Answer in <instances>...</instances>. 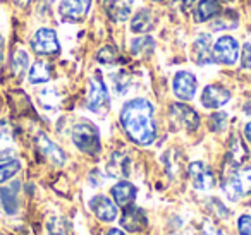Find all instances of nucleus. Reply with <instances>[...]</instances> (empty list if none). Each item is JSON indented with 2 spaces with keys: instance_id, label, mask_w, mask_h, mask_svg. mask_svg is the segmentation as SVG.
I'll return each mask as SVG.
<instances>
[{
  "instance_id": "4be33fe9",
  "label": "nucleus",
  "mask_w": 251,
  "mask_h": 235,
  "mask_svg": "<svg viewBox=\"0 0 251 235\" xmlns=\"http://www.w3.org/2000/svg\"><path fill=\"white\" fill-rule=\"evenodd\" d=\"M151 23H153V18H151V12L148 9H141L140 12H136V16L131 21V31L133 33H147L151 29Z\"/></svg>"
},
{
  "instance_id": "1a4fd4ad",
  "label": "nucleus",
  "mask_w": 251,
  "mask_h": 235,
  "mask_svg": "<svg viewBox=\"0 0 251 235\" xmlns=\"http://www.w3.org/2000/svg\"><path fill=\"white\" fill-rule=\"evenodd\" d=\"M189 177H191L193 187L198 190H210L215 186V177L210 166L203 162H193L189 165Z\"/></svg>"
},
{
  "instance_id": "f3484780",
  "label": "nucleus",
  "mask_w": 251,
  "mask_h": 235,
  "mask_svg": "<svg viewBox=\"0 0 251 235\" xmlns=\"http://www.w3.org/2000/svg\"><path fill=\"white\" fill-rule=\"evenodd\" d=\"M131 7H133V0H107L105 4L108 18L114 23H122L129 19Z\"/></svg>"
},
{
  "instance_id": "bb28decb",
  "label": "nucleus",
  "mask_w": 251,
  "mask_h": 235,
  "mask_svg": "<svg viewBox=\"0 0 251 235\" xmlns=\"http://www.w3.org/2000/svg\"><path fill=\"white\" fill-rule=\"evenodd\" d=\"M119 59V50L114 45H105L103 48H100V52L97 53V60L101 64H115V60Z\"/></svg>"
},
{
  "instance_id": "4c0bfd02",
  "label": "nucleus",
  "mask_w": 251,
  "mask_h": 235,
  "mask_svg": "<svg viewBox=\"0 0 251 235\" xmlns=\"http://www.w3.org/2000/svg\"><path fill=\"white\" fill-rule=\"evenodd\" d=\"M14 2L19 5V7H26V5H28V2H29V0H14Z\"/></svg>"
},
{
  "instance_id": "2eb2a0df",
  "label": "nucleus",
  "mask_w": 251,
  "mask_h": 235,
  "mask_svg": "<svg viewBox=\"0 0 251 235\" xmlns=\"http://www.w3.org/2000/svg\"><path fill=\"white\" fill-rule=\"evenodd\" d=\"M112 197H114L117 206H122V208L129 206V204H133V201L136 199V187L131 182L121 180V182H117L112 187Z\"/></svg>"
},
{
  "instance_id": "4468645a",
  "label": "nucleus",
  "mask_w": 251,
  "mask_h": 235,
  "mask_svg": "<svg viewBox=\"0 0 251 235\" xmlns=\"http://www.w3.org/2000/svg\"><path fill=\"white\" fill-rule=\"evenodd\" d=\"M36 146H38L40 151H42L50 162L55 163V165H64V163H66V153H64L55 142L50 141L43 132H40V134L36 136Z\"/></svg>"
},
{
  "instance_id": "f257e3e1",
  "label": "nucleus",
  "mask_w": 251,
  "mask_h": 235,
  "mask_svg": "<svg viewBox=\"0 0 251 235\" xmlns=\"http://www.w3.org/2000/svg\"><path fill=\"white\" fill-rule=\"evenodd\" d=\"M121 125L133 142L140 146L151 144L157 138L153 105L145 98L129 100L121 110Z\"/></svg>"
},
{
  "instance_id": "a19ab883",
  "label": "nucleus",
  "mask_w": 251,
  "mask_h": 235,
  "mask_svg": "<svg viewBox=\"0 0 251 235\" xmlns=\"http://www.w3.org/2000/svg\"><path fill=\"white\" fill-rule=\"evenodd\" d=\"M151 2H164V0H151Z\"/></svg>"
},
{
  "instance_id": "a878e982",
  "label": "nucleus",
  "mask_w": 251,
  "mask_h": 235,
  "mask_svg": "<svg viewBox=\"0 0 251 235\" xmlns=\"http://www.w3.org/2000/svg\"><path fill=\"white\" fill-rule=\"evenodd\" d=\"M19 170H21L19 160L12 158V160H7V162H2L0 163V184H4L5 180L12 179Z\"/></svg>"
},
{
  "instance_id": "0eeeda50",
  "label": "nucleus",
  "mask_w": 251,
  "mask_h": 235,
  "mask_svg": "<svg viewBox=\"0 0 251 235\" xmlns=\"http://www.w3.org/2000/svg\"><path fill=\"white\" fill-rule=\"evenodd\" d=\"M86 105L91 112L101 114L108 108V91L105 83L98 76L91 77L90 88H88V100Z\"/></svg>"
},
{
  "instance_id": "aec40b11",
  "label": "nucleus",
  "mask_w": 251,
  "mask_h": 235,
  "mask_svg": "<svg viewBox=\"0 0 251 235\" xmlns=\"http://www.w3.org/2000/svg\"><path fill=\"white\" fill-rule=\"evenodd\" d=\"M52 77V67H50L49 62H43V60H38L31 66L28 74V79L31 84H42L50 81Z\"/></svg>"
},
{
  "instance_id": "5701e85b",
  "label": "nucleus",
  "mask_w": 251,
  "mask_h": 235,
  "mask_svg": "<svg viewBox=\"0 0 251 235\" xmlns=\"http://www.w3.org/2000/svg\"><path fill=\"white\" fill-rule=\"evenodd\" d=\"M248 156V151L246 148H244L243 141H241V138H237V136H234L232 139H230V148H229V158H230V163H232L234 166H239L241 163L246 160Z\"/></svg>"
},
{
  "instance_id": "f704fd0d",
  "label": "nucleus",
  "mask_w": 251,
  "mask_h": 235,
  "mask_svg": "<svg viewBox=\"0 0 251 235\" xmlns=\"http://www.w3.org/2000/svg\"><path fill=\"white\" fill-rule=\"evenodd\" d=\"M244 136H246V139L251 142V122H248L246 127H244Z\"/></svg>"
},
{
  "instance_id": "e433bc0d",
  "label": "nucleus",
  "mask_w": 251,
  "mask_h": 235,
  "mask_svg": "<svg viewBox=\"0 0 251 235\" xmlns=\"http://www.w3.org/2000/svg\"><path fill=\"white\" fill-rule=\"evenodd\" d=\"M2 60H4V40L0 36V64H2Z\"/></svg>"
},
{
  "instance_id": "c756f323",
  "label": "nucleus",
  "mask_w": 251,
  "mask_h": 235,
  "mask_svg": "<svg viewBox=\"0 0 251 235\" xmlns=\"http://www.w3.org/2000/svg\"><path fill=\"white\" fill-rule=\"evenodd\" d=\"M237 232L239 235H251V216L250 214H243L237 220Z\"/></svg>"
},
{
  "instance_id": "b1692460",
  "label": "nucleus",
  "mask_w": 251,
  "mask_h": 235,
  "mask_svg": "<svg viewBox=\"0 0 251 235\" xmlns=\"http://www.w3.org/2000/svg\"><path fill=\"white\" fill-rule=\"evenodd\" d=\"M127 165H129L127 158L117 153V155L112 156L110 163H108V173L112 177H126L127 175Z\"/></svg>"
},
{
  "instance_id": "c9c22d12",
  "label": "nucleus",
  "mask_w": 251,
  "mask_h": 235,
  "mask_svg": "<svg viewBox=\"0 0 251 235\" xmlns=\"http://www.w3.org/2000/svg\"><path fill=\"white\" fill-rule=\"evenodd\" d=\"M107 235H126L122 230H119V228H112V230L107 232Z\"/></svg>"
},
{
  "instance_id": "20e7f679",
  "label": "nucleus",
  "mask_w": 251,
  "mask_h": 235,
  "mask_svg": "<svg viewBox=\"0 0 251 235\" xmlns=\"http://www.w3.org/2000/svg\"><path fill=\"white\" fill-rule=\"evenodd\" d=\"M213 62L222 66H234L239 59V42L232 36H222L212 48Z\"/></svg>"
},
{
  "instance_id": "393cba45",
  "label": "nucleus",
  "mask_w": 251,
  "mask_h": 235,
  "mask_svg": "<svg viewBox=\"0 0 251 235\" xmlns=\"http://www.w3.org/2000/svg\"><path fill=\"white\" fill-rule=\"evenodd\" d=\"M11 64H12V70H14V74H16V76L21 77L23 74L26 72V69H28V64H29L28 53H26L23 48H18L14 53H12Z\"/></svg>"
},
{
  "instance_id": "c85d7f7f",
  "label": "nucleus",
  "mask_w": 251,
  "mask_h": 235,
  "mask_svg": "<svg viewBox=\"0 0 251 235\" xmlns=\"http://www.w3.org/2000/svg\"><path fill=\"white\" fill-rule=\"evenodd\" d=\"M112 83H114V88H117V93L122 94L126 91V88H127V84H129V77H127V74L119 72L117 76L112 77Z\"/></svg>"
},
{
  "instance_id": "a211bd4d",
  "label": "nucleus",
  "mask_w": 251,
  "mask_h": 235,
  "mask_svg": "<svg viewBox=\"0 0 251 235\" xmlns=\"http://www.w3.org/2000/svg\"><path fill=\"white\" fill-rule=\"evenodd\" d=\"M195 60L200 66H208L212 59V38L208 35H200L195 42Z\"/></svg>"
},
{
  "instance_id": "72a5a7b5",
  "label": "nucleus",
  "mask_w": 251,
  "mask_h": 235,
  "mask_svg": "<svg viewBox=\"0 0 251 235\" xmlns=\"http://www.w3.org/2000/svg\"><path fill=\"white\" fill-rule=\"evenodd\" d=\"M12 155H14V151L11 148H0V163L12 160Z\"/></svg>"
},
{
  "instance_id": "f8f14e48",
  "label": "nucleus",
  "mask_w": 251,
  "mask_h": 235,
  "mask_svg": "<svg viewBox=\"0 0 251 235\" xmlns=\"http://www.w3.org/2000/svg\"><path fill=\"white\" fill-rule=\"evenodd\" d=\"M90 208L95 213V216L101 221H114L119 213L117 204L105 196H95L93 199L90 201Z\"/></svg>"
},
{
  "instance_id": "6e6552de",
  "label": "nucleus",
  "mask_w": 251,
  "mask_h": 235,
  "mask_svg": "<svg viewBox=\"0 0 251 235\" xmlns=\"http://www.w3.org/2000/svg\"><path fill=\"white\" fill-rule=\"evenodd\" d=\"M196 88H198V81L188 70H181L174 76V81H172V90H174V94L179 98V100L189 101L195 98Z\"/></svg>"
},
{
  "instance_id": "cd10ccee",
  "label": "nucleus",
  "mask_w": 251,
  "mask_h": 235,
  "mask_svg": "<svg viewBox=\"0 0 251 235\" xmlns=\"http://www.w3.org/2000/svg\"><path fill=\"white\" fill-rule=\"evenodd\" d=\"M131 48H133V52L136 53H143V50H151L153 48V40L150 38V36H141V38H136L133 43H131Z\"/></svg>"
},
{
  "instance_id": "7c9ffc66",
  "label": "nucleus",
  "mask_w": 251,
  "mask_h": 235,
  "mask_svg": "<svg viewBox=\"0 0 251 235\" xmlns=\"http://www.w3.org/2000/svg\"><path fill=\"white\" fill-rule=\"evenodd\" d=\"M226 124H227V115L226 114H215L212 118H210V127H212L213 131H222Z\"/></svg>"
},
{
  "instance_id": "2f4dec72",
  "label": "nucleus",
  "mask_w": 251,
  "mask_h": 235,
  "mask_svg": "<svg viewBox=\"0 0 251 235\" xmlns=\"http://www.w3.org/2000/svg\"><path fill=\"white\" fill-rule=\"evenodd\" d=\"M241 66L243 69H251V45L246 43L243 47V52H241Z\"/></svg>"
},
{
  "instance_id": "f03ea898",
  "label": "nucleus",
  "mask_w": 251,
  "mask_h": 235,
  "mask_svg": "<svg viewBox=\"0 0 251 235\" xmlns=\"http://www.w3.org/2000/svg\"><path fill=\"white\" fill-rule=\"evenodd\" d=\"M73 142L79 151L86 155H98L101 149L98 129L90 122H79L73 127Z\"/></svg>"
},
{
  "instance_id": "423d86ee",
  "label": "nucleus",
  "mask_w": 251,
  "mask_h": 235,
  "mask_svg": "<svg viewBox=\"0 0 251 235\" xmlns=\"http://www.w3.org/2000/svg\"><path fill=\"white\" fill-rule=\"evenodd\" d=\"M171 122L174 125V129L191 132L200 125V115L189 105L174 103L171 107Z\"/></svg>"
},
{
  "instance_id": "39448f33",
  "label": "nucleus",
  "mask_w": 251,
  "mask_h": 235,
  "mask_svg": "<svg viewBox=\"0 0 251 235\" xmlns=\"http://www.w3.org/2000/svg\"><path fill=\"white\" fill-rule=\"evenodd\" d=\"M31 48L38 55H55L60 52L57 33L50 28H40L31 38Z\"/></svg>"
},
{
  "instance_id": "473e14b6",
  "label": "nucleus",
  "mask_w": 251,
  "mask_h": 235,
  "mask_svg": "<svg viewBox=\"0 0 251 235\" xmlns=\"http://www.w3.org/2000/svg\"><path fill=\"white\" fill-rule=\"evenodd\" d=\"M203 235H224V234L213 223L205 221V225H203Z\"/></svg>"
},
{
  "instance_id": "412c9836",
  "label": "nucleus",
  "mask_w": 251,
  "mask_h": 235,
  "mask_svg": "<svg viewBox=\"0 0 251 235\" xmlns=\"http://www.w3.org/2000/svg\"><path fill=\"white\" fill-rule=\"evenodd\" d=\"M237 23H239V18H237L236 12L227 11L226 14L219 12V14H217L215 18L212 19V24H210V28H212V31H222V29H234V28L237 26Z\"/></svg>"
},
{
  "instance_id": "ea45409f",
  "label": "nucleus",
  "mask_w": 251,
  "mask_h": 235,
  "mask_svg": "<svg viewBox=\"0 0 251 235\" xmlns=\"http://www.w3.org/2000/svg\"><path fill=\"white\" fill-rule=\"evenodd\" d=\"M219 2H232V0H219Z\"/></svg>"
},
{
  "instance_id": "7ed1b4c3",
  "label": "nucleus",
  "mask_w": 251,
  "mask_h": 235,
  "mask_svg": "<svg viewBox=\"0 0 251 235\" xmlns=\"http://www.w3.org/2000/svg\"><path fill=\"white\" fill-rule=\"evenodd\" d=\"M224 192L230 201H237L251 194V166L237 170L227 177L224 182Z\"/></svg>"
},
{
  "instance_id": "58836bf2",
  "label": "nucleus",
  "mask_w": 251,
  "mask_h": 235,
  "mask_svg": "<svg viewBox=\"0 0 251 235\" xmlns=\"http://www.w3.org/2000/svg\"><path fill=\"white\" fill-rule=\"evenodd\" d=\"M196 0H182V5H186V7H189V5L195 4Z\"/></svg>"
},
{
  "instance_id": "dca6fc26",
  "label": "nucleus",
  "mask_w": 251,
  "mask_h": 235,
  "mask_svg": "<svg viewBox=\"0 0 251 235\" xmlns=\"http://www.w3.org/2000/svg\"><path fill=\"white\" fill-rule=\"evenodd\" d=\"M21 189V184L19 182H12L11 186H5L0 189V203L4 206L5 213L9 214H16L19 210V199L18 194Z\"/></svg>"
},
{
  "instance_id": "9b49d317",
  "label": "nucleus",
  "mask_w": 251,
  "mask_h": 235,
  "mask_svg": "<svg viewBox=\"0 0 251 235\" xmlns=\"http://www.w3.org/2000/svg\"><path fill=\"white\" fill-rule=\"evenodd\" d=\"M229 100H230V91L226 90L224 86H220V84H210V86H206L201 93V98H200L203 107L213 108V110L224 107Z\"/></svg>"
},
{
  "instance_id": "ddd939ff",
  "label": "nucleus",
  "mask_w": 251,
  "mask_h": 235,
  "mask_svg": "<svg viewBox=\"0 0 251 235\" xmlns=\"http://www.w3.org/2000/svg\"><path fill=\"white\" fill-rule=\"evenodd\" d=\"M121 225L129 232H141L147 227V216H145V211L138 206H126V211L121 218Z\"/></svg>"
},
{
  "instance_id": "9d476101",
  "label": "nucleus",
  "mask_w": 251,
  "mask_h": 235,
  "mask_svg": "<svg viewBox=\"0 0 251 235\" xmlns=\"http://www.w3.org/2000/svg\"><path fill=\"white\" fill-rule=\"evenodd\" d=\"M93 0H62L59 12L66 21H81L88 16Z\"/></svg>"
},
{
  "instance_id": "6ab92c4d",
  "label": "nucleus",
  "mask_w": 251,
  "mask_h": 235,
  "mask_svg": "<svg viewBox=\"0 0 251 235\" xmlns=\"http://www.w3.org/2000/svg\"><path fill=\"white\" fill-rule=\"evenodd\" d=\"M219 12H220L219 0H200L198 7L195 9V21L196 23L212 21Z\"/></svg>"
}]
</instances>
